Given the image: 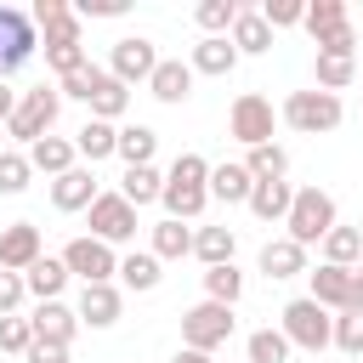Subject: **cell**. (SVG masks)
Masks as SVG:
<instances>
[{
    "instance_id": "obj_1",
    "label": "cell",
    "mask_w": 363,
    "mask_h": 363,
    "mask_svg": "<svg viewBox=\"0 0 363 363\" xmlns=\"http://www.w3.org/2000/svg\"><path fill=\"white\" fill-rule=\"evenodd\" d=\"M170 221H199L210 204V159L204 153H176V164L164 170V193H159Z\"/></svg>"
},
{
    "instance_id": "obj_2",
    "label": "cell",
    "mask_w": 363,
    "mask_h": 363,
    "mask_svg": "<svg viewBox=\"0 0 363 363\" xmlns=\"http://www.w3.org/2000/svg\"><path fill=\"white\" fill-rule=\"evenodd\" d=\"M284 227H289L284 238H295L301 250H312V244H323V238H329V227H340V210H335V199H329L323 187H295Z\"/></svg>"
},
{
    "instance_id": "obj_3",
    "label": "cell",
    "mask_w": 363,
    "mask_h": 363,
    "mask_svg": "<svg viewBox=\"0 0 363 363\" xmlns=\"http://www.w3.org/2000/svg\"><path fill=\"white\" fill-rule=\"evenodd\" d=\"M278 318H284V323H278V335H284L289 346H301V352L323 357V346H329V335H335V312H323L312 295H295Z\"/></svg>"
},
{
    "instance_id": "obj_4",
    "label": "cell",
    "mask_w": 363,
    "mask_h": 363,
    "mask_svg": "<svg viewBox=\"0 0 363 363\" xmlns=\"http://www.w3.org/2000/svg\"><path fill=\"white\" fill-rule=\"evenodd\" d=\"M278 119L289 130H301V136H323V130H335L346 119V108H340V96H329V91L312 85V91H289L284 108H278Z\"/></svg>"
},
{
    "instance_id": "obj_5",
    "label": "cell",
    "mask_w": 363,
    "mask_h": 363,
    "mask_svg": "<svg viewBox=\"0 0 363 363\" xmlns=\"http://www.w3.org/2000/svg\"><path fill=\"white\" fill-rule=\"evenodd\" d=\"M57 113H62V96H57V85H34V91H23V96H17V113L6 119V136H17L23 147H34L40 136H51Z\"/></svg>"
},
{
    "instance_id": "obj_6",
    "label": "cell",
    "mask_w": 363,
    "mask_h": 363,
    "mask_svg": "<svg viewBox=\"0 0 363 363\" xmlns=\"http://www.w3.org/2000/svg\"><path fill=\"white\" fill-rule=\"evenodd\" d=\"M233 329H238V318H233V306H221V301H199V306H187L182 312V346L187 352H216V346H227L233 340Z\"/></svg>"
},
{
    "instance_id": "obj_7",
    "label": "cell",
    "mask_w": 363,
    "mask_h": 363,
    "mask_svg": "<svg viewBox=\"0 0 363 363\" xmlns=\"http://www.w3.org/2000/svg\"><path fill=\"white\" fill-rule=\"evenodd\" d=\"M306 278H312V301H318L323 312H335V318H340V312H363V278H357L352 267H329V261H323L318 272L306 267Z\"/></svg>"
},
{
    "instance_id": "obj_8",
    "label": "cell",
    "mask_w": 363,
    "mask_h": 363,
    "mask_svg": "<svg viewBox=\"0 0 363 363\" xmlns=\"http://www.w3.org/2000/svg\"><path fill=\"white\" fill-rule=\"evenodd\" d=\"M272 125H278V113H272V102H267L261 91L233 96V108H227V130H233V142L261 147V142H272Z\"/></svg>"
},
{
    "instance_id": "obj_9",
    "label": "cell",
    "mask_w": 363,
    "mask_h": 363,
    "mask_svg": "<svg viewBox=\"0 0 363 363\" xmlns=\"http://www.w3.org/2000/svg\"><path fill=\"white\" fill-rule=\"evenodd\" d=\"M153 68H159V51H153L147 34H125V40H113V51H108V74H113L119 85H147Z\"/></svg>"
},
{
    "instance_id": "obj_10",
    "label": "cell",
    "mask_w": 363,
    "mask_h": 363,
    "mask_svg": "<svg viewBox=\"0 0 363 363\" xmlns=\"http://www.w3.org/2000/svg\"><path fill=\"white\" fill-rule=\"evenodd\" d=\"M34 51H40V34H34L28 11L0 6V79H6V74H17V68L34 57Z\"/></svg>"
},
{
    "instance_id": "obj_11",
    "label": "cell",
    "mask_w": 363,
    "mask_h": 363,
    "mask_svg": "<svg viewBox=\"0 0 363 363\" xmlns=\"http://www.w3.org/2000/svg\"><path fill=\"white\" fill-rule=\"evenodd\" d=\"M28 23L45 45H85V28H79V11L68 0H34L28 6Z\"/></svg>"
},
{
    "instance_id": "obj_12",
    "label": "cell",
    "mask_w": 363,
    "mask_h": 363,
    "mask_svg": "<svg viewBox=\"0 0 363 363\" xmlns=\"http://www.w3.org/2000/svg\"><path fill=\"white\" fill-rule=\"evenodd\" d=\"M85 216H91V238H102L108 250L136 238V204H125L119 193H96V204Z\"/></svg>"
},
{
    "instance_id": "obj_13",
    "label": "cell",
    "mask_w": 363,
    "mask_h": 363,
    "mask_svg": "<svg viewBox=\"0 0 363 363\" xmlns=\"http://www.w3.org/2000/svg\"><path fill=\"white\" fill-rule=\"evenodd\" d=\"M62 267H68V278H85V284H113V272H119V255L102 244V238H74L68 250H62Z\"/></svg>"
},
{
    "instance_id": "obj_14",
    "label": "cell",
    "mask_w": 363,
    "mask_h": 363,
    "mask_svg": "<svg viewBox=\"0 0 363 363\" xmlns=\"http://www.w3.org/2000/svg\"><path fill=\"white\" fill-rule=\"evenodd\" d=\"M40 255H45V238H40L34 221H11V227H0V272H28Z\"/></svg>"
},
{
    "instance_id": "obj_15",
    "label": "cell",
    "mask_w": 363,
    "mask_h": 363,
    "mask_svg": "<svg viewBox=\"0 0 363 363\" xmlns=\"http://www.w3.org/2000/svg\"><path fill=\"white\" fill-rule=\"evenodd\" d=\"M119 312H125V289L119 284H85L79 301H74V318L91 323V329H113Z\"/></svg>"
},
{
    "instance_id": "obj_16",
    "label": "cell",
    "mask_w": 363,
    "mask_h": 363,
    "mask_svg": "<svg viewBox=\"0 0 363 363\" xmlns=\"http://www.w3.org/2000/svg\"><path fill=\"white\" fill-rule=\"evenodd\" d=\"M96 176H91V164H74V170H62L57 182H51V204L62 210V216H79V210H91L96 204Z\"/></svg>"
},
{
    "instance_id": "obj_17",
    "label": "cell",
    "mask_w": 363,
    "mask_h": 363,
    "mask_svg": "<svg viewBox=\"0 0 363 363\" xmlns=\"http://www.w3.org/2000/svg\"><path fill=\"white\" fill-rule=\"evenodd\" d=\"M193 79H199V74H193V68H187L182 57H159V68H153L147 91H153V96H159L164 108H182V102L193 96Z\"/></svg>"
},
{
    "instance_id": "obj_18",
    "label": "cell",
    "mask_w": 363,
    "mask_h": 363,
    "mask_svg": "<svg viewBox=\"0 0 363 363\" xmlns=\"http://www.w3.org/2000/svg\"><path fill=\"white\" fill-rule=\"evenodd\" d=\"M28 329H34V340L74 346V329H79V318H74V306H68V301H40V306H34V318H28Z\"/></svg>"
},
{
    "instance_id": "obj_19",
    "label": "cell",
    "mask_w": 363,
    "mask_h": 363,
    "mask_svg": "<svg viewBox=\"0 0 363 363\" xmlns=\"http://www.w3.org/2000/svg\"><path fill=\"white\" fill-rule=\"evenodd\" d=\"M255 267L278 284V278H301L306 272V250L295 244V238H267L261 244V255H255Z\"/></svg>"
},
{
    "instance_id": "obj_20",
    "label": "cell",
    "mask_w": 363,
    "mask_h": 363,
    "mask_svg": "<svg viewBox=\"0 0 363 363\" xmlns=\"http://www.w3.org/2000/svg\"><path fill=\"white\" fill-rule=\"evenodd\" d=\"M187 68H193V74H210V79H227V74L238 68V51H233V40H227V34H210V40H199V45H193Z\"/></svg>"
},
{
    "instance_id": "obj_21",
    "label": "cell",
    "mask_w": 363,
    "mask_h": 363,
    "mask_svg": "<svg viewBox=\"0 0 363 363\" xmlns=\"http://www.w3.org/2000/svg\"><path fill=\"white\" fill-rule=\"evenodd\" d=\"M119 289H136V295H147V289H159V278H164V261L153 255V250H130V255H119Z\"/></svg>"
},
{
    "instance_id": "obj_22",
    "label": "cell",
    "mask_w": 363,
    "mask_h": 363,
    "mask_svg": "<svg viewBox=\"0 0 363 363\" xmlns=\"http://www.w3.org/2000/svg\"><path fill=\"white\" fill-rule=\"evenodd\" d=\"M23 289H28L34 301H62V289H68V267H62V255H40V261L23 272Z\"/></svg>"
},
{
    "instance_id": "obj_23",
    "label": "cell",
    "mask_w": 363,
    "mask_h": 363,
    "mask_svg": "<svg viewBox=\"0 0 363 363\" xmlns=\"http://www.w3.org/2000/svg\"><path fill=\"white\" fill-rule=\"evenodd\" d=\"M227 40H233L238 57H261V51H272V28L261 23V11H244V6H238V17H233Z\"/></svg>"
},
{
    "instance_id": "obj_24",
    "label": "cell",
    "mask_w": 363,
    "mask_h": 363,
    "mask_svg": "<svg viewBox=\"0 0 363 363\" xmlns=\"http://www.w3.org/2000/svg\"><path fill=\"white\" fill-rule=\"evenodd\" d=\"M74 164H79V153H74L68 136H40V142L28 147V170H45L51 182H57L62 170H74Z\"/></svg>"
},
{
    "instance_id": "obj_25",
    "label": "cell",
    "mask_w": 363,
    "mask_h": 363,
    "mask_svg": "<svg viewBox=\"0 0 363 363\" xmlns=\"http://www.w3.org/2000/svg\"><path fill=\"white\" fill-rule=\"evenodd\" d=\"M91 119H108V125H119L125 119V108H130V85H119L108 68H102V79H96V91H91Z\"/></svg>"
},
{
    "instance_id": "obj_26",
    "label": "cell",
    "mask_w": 363,
    "mask_h": 363,
    "mask_svg": "<svg viewBox=\"0 0 363 363\" xmlns=\"http://www.w3.org/2000/svg\"><path fill=\"white\" fill-rule=\"evenodd\" d=\"M289 199H295V187H289V182H255V187H250V216L272 227V221H284V216H289Z\"/></svg>"
},
{
    "instance_id": "obj_27",
    "label": "cell",
    "mask_w": 363,
    "mask_h": 363,
    "mask_svg": "<svg viewBox=\"0 0 363 363\" xmlns=\"http://www.w3.org/2000/svg\"><path fill=\"white\" fill-rule=\"evenodd\" d=\"M113 153L125 159V170L153 164V153H159V130H153V125H125V130H119V142H113Z\"/></svg>"
},
{
    "instance_id": "obj_28",
    "label": "cell",
    "mask_w": 363,
    "mask_h": 363,
    "mask_svg": "<svg viewBox=\"0 0 363 363\" xmlns=\"http://www.w3.org/2000/svg\"><path fill=\"white\" fill-rule=\"evenodd\" d=\"M250 187H255V176H250L244 164H210V199H221V204H250Z\"/></svg>"
},
{
    "instance_id": "obj_29",
    "label": "cell",
    "mask_w": 363,
    "mask_h": 363,
    "mask_svg": "<svg viewBox=\"0 0 363 363\" xmlns=\"http://www.w3.org/2000/svg\"><path fill=\"white\" fill-rule=\"evenodd\" d=\"M159 193H164V170H159V164H136V170H125V176H119V199H125V204H136V210H142V204H153Z\"/></svg>"
},
{
    "instance_id": "obj_30",
    "label": "cell",
    "mask_w": 363,
    "mask_h": 363,
    "mask_svg": "<svg viewBox=\"0 0 363 363\" xmlns=\"http://www.w3.org/2000/svg\"><path fill=\"white\" fill-rule=\"evenodd\" d=\"M113 142H119V125H108V119H85L79 136H74V153L96 164V159H113Z\"/></svg>"
},
{
    "instance_id": "obj_31",
    "label": "cell",
    "mask_w": 363,
    "mask_h": 363,
    "mask_svg": "<svg viewBox=\"0 0 363 363\" xmlns=\"http://www.w3.org/2000/svg\"><path fill=\"white\" fill-rule=\"evenodd\" d=\"M159 261H182V255H193V227L187 221H153V244H147Z\"/></svg>"
},
{
    "instance_id": "obj_32",
    "label": "cell",
    "mask_w": 363,
    "mask_h": 363,
    "mask_svg": "<svg viewBox=\"0 0 363 363\" xmlns=\"http://www.w3.org/2000/svg\"><path fill=\"white\" fill-rule=\"evenodd\" d=\"M244 170H250L255 182H284V176H289V153H284L278 142H261V147H244Z\"/></svg>"
},
{
    "instance_id": "obj_33",
    "label": "cell",
    "mask_w": 363,
    "mask_h": 363,
    "mask_svg": "<svg viewBox=\"0 0 363 363\" xmlns=\"http://www.w3.org/2000/svg\"><path fill=\"white\" fill-rule=\"evenodd\" d=\"M233 250H238L233 227H199V233H193V255H199L204 267H227Z\"/></svg>"
},
{
    "instance_id": "obj_34",
    "label": "cell",
    "mask_w": 363,
    "mask_h": 363,
    "mask_svg": "<svg viewBox=\"0 0 363 363\" xmlns=\"http://www.w3.org/2000/svg\"><path fill=\"white\" fill-rule=\"evenodd\" d=\"M244 295V272L227 261V267H204V301H221V306H238Z\"/></svg>"
},
{
    "instance_id": "obj_35",
    "label": "cell",
    "mask_w": 363,
    "mask_h": 363,
    "mask_svg": "<svg viewBox=\"0 0 363 363\" xmlns=\"http://www.w3.org/2000/svg\"><path fill=\"white\" fill-rule=\"evenodd\" d=\"M312 79H318V91L340 96V91L357 79V62H352V57H318V62H312Z\"/></svg>"
},
{
    "instance_id": "obj_36",
    "label": "cell",
    "mask_w": 363,
    "mask_h": 363,
    "mask_svg": "<svg viewBox=\"0 0 363 363\" xmlns=\"http://www.w3.org/2000/svg\"><path fill=\"white\" fill-rule=\"evenodd\" d=\"M357 255H363V233H357V227H329L323 261H329V267H357Z\"/></svg>"
},
{
    "instance_id": "obj_37",
    "label": "cell",
    "mask_w": 363,
    "mask_h": 363,
    "mask_svg": "<svg viewBox=\"0 0 363 363\" xmlns=\"http://www.w3.org/2000/svg\"><path fill=\"white\" fill-rule=\"evenodd\" d=\"M340 23H352V11H346V0H312L306 6V17H301V28L318 40V34H329V28H340Z\"/></svg>"
},
{
    "instance_id": "obj_38",
    "label": "cell",
    "mask_w": 363,
    "mask_h": 363,
    "mask_svg": "<svg viewBox=\"0 0 363 363\" xmlns=\"http://www.w3.org/2000/svg\"><path fill=\"white\" fill-rule=\"evenodd\" d=\"M233 17H238V0H199V6H193V23L204 28V40H210V34H227Z\"/></svg>"
},
{
    "instance_id": "obj_39",
    "label": "cell",
    "mask_w": 363,
    "mask_h": 363,
    "mask_svg": "<svg viewBox=\"0 0 363 363\" xmlns=\"http://www.w3.org/2000/svg\"><path fill=\"white\" fill-rule=\"evenodd\" d=\"M244 352H250V363H289V340L278 335V329H255L250 340H244Z\"/></svg>"
},
{
    "instance_id": "obj_40",
    "label": "cell",
    "mask_w": 363,
    "mask_h": 363,
    "mask_svg": "<svg viewBox=\"0 0 363 363\" xmlns=\"http://www.w3.org/2000/svg\"><path fill=\"white\" fill-rule=\"evenodd\" d=\"M28 176H34V170H28V153L6 147V153H0V193H6V199H11V193H23V187H28Z\"/></svg>"
},
{
    "instance_id": "obj_41",
    "label": "cell",
    "mask_w": 363,
    "mask_h": 363,
    "mask_svg": "<svg viewBox=\"0 0 363 363\" xmlns=\"http://www.w3.org/2000/svg\"><path fill=\"white\" fill-rule=\"evenodd\" d=\"M329 346H340L346 357H363V312H340V318H335Z\"/></svg>"
},
{
    "instance_id": "obj_42",
    "label": "cell",
    "mask_w": 363,
    "mask_h": 363,
    "mask_svg": "<svg viewBox=\"0 0 363 363\" xmlns=\"http://www.w3.org/2000/svg\"><path fill=\"white\" fill-rule=\"evenodd\" d=\"M318 57H352V62H357V28H352V23H340V28L318 34Z\"/></svg>"
},
{
    "instance_id": "obj_43",
    "label": "cell",
    "mask_w": 363,
    "mask_h": 363,
    "mask_svg": "<svg viewBox=\"0 0 363 363\" xmlns=\"http://www.w3.org/2000/svg\"><path fill=\"white\" fill-rule=\"evenodd\" d=\"M96 79H102V68H96V62H85V68H74L68 79H57V96H74V102H91V91H96Z\"/></svg>"
},
{
    "instance_id": "obj_44",
    "label": "cell",
    "mask_w": 363,
    "mask_h": 363,
    "mask_svg": "<svg viewBox=\"0 0 363 363\" xmlns=\"http://www.w3.org/2000/svg\"><path fill=\"white\" fill-rule=\"evenodd\" d=\"M301 17H306V6H301V0H267V6H261V23H267L272 34H278V28H295Z\"/></svg>"
},
{
    "instance_id": "obj_45",
    "label": "cell",
    "mask_w": 363,
    "mask_h": 363,
    "mask_svg": "<svg viewBox=\"0 0 363 363\" xmlns=\"http://www.w3.org/2000/svg\"><path fill=\"white\" fill-rule=\"evenodd\" d=\"M28 346H34V329H28V318H17V312H11V318H0V352H17V357H23Z\"/></svg>"
},
{
    "instance_id": "obj_46",
    "label": "cell",
    "mask_w": 363,
    "mask_h": 363,
    "mask_svg": "<svg viewBox=\"0 0 363 363\" xmlns=\"http://www.w3.org/2000/svg\"><path fill=\"white\" fill-rule=\"evenodd\" d=\"M45 62H51V74L57 79H68L74 68H85L91 57H85V45H45Z\"/></svg>"
},
{
    "instance_id": "obj_47",
    "label": "cell",
    "mask_w": 363,
    "mask_h": 363,
    "mask_svg": "<svg viewBox=\"0 0 363 363\" xmlns=\"http://www.w3.org/2000/svg\"><path fill=\"white\" fill-rule=\"evenodd\" d=\"M23 301H28V289H23V272H0V318H11Z\"/></svg>"
},
{
    "instance_id": "obj_48",
    "label": "cell",
    "mask_w": 363,
    "mask_h": 363,
    "mask_svg": "<svg viewBox=\"0 0 363 363\" xmlns=\"http://www.w3.org/2000/svg\"><path fill=\"white\" fill-rule=\"evenodd\" d=\"M23 363H68V346H57V340H34V346L23 352Z\"/></svg>"
},
{
    "instance_id": "obj_49",
    "label": "cell",
    "mask_w": 363,
    "mask_h": 363,
    "mask_svg": "<svg viewBox=\"0 0 363 363\" xmlns=\"http://www.w3.org/2000/svg\"><path fill=\"white\" fill-rule=\"evenodd\" d=\"M79 17H125V0H85Z\"/></svg>"
},
{
    "instance_id": "obj_50",
    "label": "cell",
    "mask_w": 363,
    "mask_h": 363,
    "mask_svg": "<svg viewBox=\"0 0 363 363\" xmlns=\"http://www.w3.org/2000/svg\"><path fill=\"white\" fill-rule=\"evenodd\" d=\"M17 96H23V91H11V85H6V79H0V125H6V119H11V113H17Z\"/></svg>"
},
{
    "instance_id": "obj_51",
    "label": "cell",
    "mask_w": 363,
    "mask_h": 363,
    "mask_svg": "<svg viewBox=\"0 0 363 363\" xmlns=\"http://www.w3.org/2000/svg\"><path fill=\"white\" fill-rule=\"evenodd\" d=\"M170 363H210V357H204V352H187V346H182V352H176Z\"/></svg>"
},
{
    "instance_id": "obj_52",
    "label": "cell",
    "mask_w": 363,
    "mask_h": 363,
    "mask_svg": "<svg viewBox=\"0 0 363 363\" xmlns=\"http://www.w3.org/2000/svg\"><path fill=\"white\" fill-rule=\"evenodd\" d=\"M352 272H357V278H363V255H357V267H352Z\"/></svg>"
},
{
    "instance_id": "obj_53",
    "label": "cell",
    "mask_w": 363,
    "mask_h": 363,
    "mask_svg": "<svg viewBox=\"0 0 363 363\" xmlns=\"http://www.w3.org/2000/svg\"><path fill=\"white\" fill-rule=\"evenodd\" d=\"M0 153H6V125H0Z\"/></svg>"
},
{
    "instance_id": "obj_54",
    "label": "cell",
    "mask_w": 363,
    "mask_h": 363,
    "mask_svg": "<svg viewBox=\"0 0 363 363\" xmlns=\"http://www.w3.org/2000/svg\"><path fill=\"white\" fill-rule=\"evenodd\" d=\"M357 79H363V62H357Z\"/></svg>"
},
{
    "instance_id": "obj_55",
    "label": "cell",
    "mask_w": 363,
    "mask_h": 363,
    "mask_svg": "<svg viewBox=\"0 0 363 363\" xmlns=\"http://www.w3.org/2000/svg\"><path fill=\"white\" fill-rule=\"evenodd\" d=\"M312 363H323V357H312Z\"/></svg>"
}]
</instances>
